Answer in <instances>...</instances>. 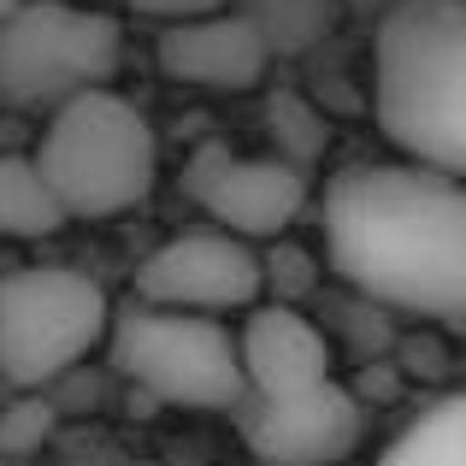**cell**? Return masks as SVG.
Here are the masks:
<instances>
[{"mask_svg": "<svg viewBox=\"0 0 466 466\" xmlns=\"http://www.w3.org/2000/svg\"><path fill=\"white\" fill-rule=\"evenodd\" d=\"M330 272L384 313H466V189L413 159L349 166L325 189Z\"/></svg>", "mask_w": 466, "mask_h": 466, "instance_id": "6da1fadb", "label": "cell"}, {"mask_svg": "<svg viewBox=\"0 0 466 466\" xmlns=\"http://www.w3.org/2000/svg\"><path fill=\"white\" fill-rule=\"evenodd\" d=\"M372 113L413 166H466V0H396L372 35Z\"/></svg>", "mask_w": 466, "mask_h": 466, "instance_id": "7a4b0ae2", "label": "cell"}, {"mask_svg": "<svg viewBox=\"0 0 466 466\" xmlns=\"http://www.w3.org/2000/svg\"><path fill=\"white\" fill-rule=\"evenodd\" d=\"M66 218H118L148 201L159 177V142L137 101L83 89L47 113L42 148L30 154Z\"/></svg>", "mask_w": 466, "mask_h": 466, "instance_id": "3957f363", "label": "cell"}, {"mask_svg": "<svg viewBox=\"0 0 466 466\" xmlns=\"http://www.w3.org/2000/svg\"><path fill=\"white\" fill-rule=\"evenodd\" d=\"M125 59L113 12L83 0H18L0 12V106L54 113L83 89H106Z\"/></svg>", "mask_w": 466, "mask_h": 466, "instance_id": "277c9868", "label": "cell"}, {"mask_svg": "<svg viewBox=\"0 0 466 466\" xmlns=\"http://www.w3.org/2000/svg\"><path fill=\"white\" fill-rule=\"evenodd\" d=\"M113 366L166 408H201V413H237L248 401L237 366V337L218 319L201 313H171L130 301L125 313L106 319Z\"/></svg>", "mask_w": 466, "mask_h": 466, "instance_id": "5b68a950", "label": "cell"}, {"mask_svg": "<svg viewBox=\"0 0 466 466\" xmlns=\"http://www.w3.org/2000/svg\"><path fill=\"white\" fill-rule=\"evenodd\" d=\"M113 301L89 272L18 266L0 272V378L12 390H47L106 337Z\"/></svg>", "mask_w": 466, "mask_h": 466, "instance_id": "8992f818", "label": "cell"}, {"mask_svg": "<svg viewBox=\"0 0 466 466\" xmlns=\"http://www.w3.org/2000/svg\"><path fill=\"white\" fill-rule=\"evenodd\" d=\"M183 195L213 218V230L237 242H278L308 207V171L284 166L272 154H237L225 142H207L183 166Z\"/></svg>", "mask_w": 466, "mask_h": 466, "instance_id": "52a82bcc", "label": "cell"}, {"mask_svg": "<svg viewBox=\"0 0 466 466\" xmlns=\"http://www.w3.org/2000/svg\"><path fill=\"white\" fill-rule=\"evenodd\" d=\"M242 443L260 466H337L354 455L366 431L360 396L337 378L284 396H248L242 401Z\"/></svg>", "mask_w": 466, "mask_h": 466, "instance_id": "ba28073f", "label": "cell"}, {"mask_svg": "<svg viewBox=\"0 0 466 466\" xmlns=\"http://www.w3.org/2000/svg\"><path fill=\"white\" fill-rule=\"evenodd\" d=\"M137 301L171 313H237L260 301V260L225 230H183L159 242L137 272Z\"/></svg>", "mask_w": 466, "mask_h": 466, "instance_id": "9c48e42d", "label": "cell"}, {"mask_svg": "<svg viewBox=\"0 0 466 466\" xmlns=\"http://www.w3.org/2000/svg\"><path fill=\"white\" fill-rule=\"evenodd\" d=\"M154 59L171 83H183V89H213V95H242L272 71V54H266L260 35L230 6L207 12V18L159 24Z\"/></svg>", "mask_w": 466, "mask_h": 466, "instance_id": "30bf717a", "label": "cell"}, {"mask_svg": "<svg viewBox=\"0 0 466 466\" xmlns=\"http://www.w3.org/2000/svg\"><path fill=\"white\" fill-rule=\"evenodd\" d=\"M237 366L248 396H284V390H308L330 378V342L301 308H278V301H254L237 330Z\"/></svg>", "mask_w": 466, "mask_h": 466, "instance_id": "8fae6325", "label": "cell"}, {"mask_svg": "<svg viewBox=\"0 0 466 466\" xmlns=\"http://www.w3.org/2000/svg\"><path fill=\"white\" fill-rule=\"evenodd\" d=\"M230 12L260 35L272 59H301L337 30L342 0H230Z\"/></svg>", "mask_w": 466, "mask_h": 466, "instance_id": "7c38bea8", "label": "cell"}, {"mask_svg": "<svg viewBox=\"0 0 466 466\" xmlns=\"http://www.w3.org/2000/svg\"><path fill=\"white\" fill-rule=\"evenodd\" d=\"M71 218L59 213L54 189L42 183L30 154H0V242H35L66 230Z\"/></svg>", "mask_w": 466, "mask_h": 466, "instance_id": "4fadbf2b", "label": "cell"}, {"mask_svg": "<svg viewBox=\"0 0 466 466\" xmlns=\"http://www.w3.org/2000/svg\"><path fill=\"white\" fill-rule=\"evenodd\" d=\"M378 466H466V401L437 396L420 420L396 431V443L384 449Z\"/></svg>", "mask_w": 466, "mask_h": 466, "instance_id": "5bb4252c", "label": "cell"}, {"mask_svg": "<svg viewBox=\"0 0 466 466\" xmlns=\"http://www.w3.org/2000/svg\"><path fill=\"white\" fill-rule=\"evenodd\" d=\"M266 130H272V159H284V166H296V171H308L330 142L325 113L296 89H278L272 101H266Z\"/></svg>", "mask_w": 466, "mask_h": 466, "instance_id": "9a60e30c", "label": "cell"}, {"mask_svg": "<svg viewBox=\"0 0 466 466\" xmlns=\"http://www.w3.org/2000/svg\"><path fill=\"white\" fill-rule=\"evenodd\" d=\"M260 260V296H272L278 308H301V296H313L319 289V266L308 248H296V242L278 237L266 254H254Z\"/></svg>", "mask_w": 466, "mask_h": 466, "instance_id": "2e32d148", "label": "cell"}, {"mask_svg": "<svg viewBox=\"0 0 466 466\" xmlns=\"http://www.w3.org/2000/svg\"><path fill=\"white\" fill-rule=\"evenodd\" d=\"M47 431H54V408H47V401H18V408L0 420V461H18V455H30V449H42Z\"/></svg>", "mask_w": 466, "mask_h": 466, "instance_id": "e0dca14e", "label": "cell"}, {"mask_svg": "<svg viewBox=\"0 0 466 466\" xmlns=\"http://www.w3.org/2000/svg\"><path fill=\"white\" fill-rule=\"evenodd\" d=\"M230 0H130V12L148 24H183V18H207V12H225Z\"/></svg>", "mask_w": 466, "mask_h": 466, "instance_id": "ac0fdd59", "label": "cell"}, {"mask_svg": "<svg viewBox=\"0 0 466 466\" xmlns=\"http://www.w3.org/2000/svg\"><path fill=\"white\" fill-rule=\"evenodd\" d=\"M6 6H18V0H0V12H6Z\"/></svg>", "mask_w": 466, "mask_h": 466, "instance_id": "d6986e66", "label": "cell"}, {"mask_svg": "<svg viewBox=\"0 0 466 466\" xmlns=\"http://www.w3.org/2000/svg\"><path fill=\"white\" fill-rule=\"evenodd\" d=\"M0 466H12V461H0Z\"/></svg>", "mask_w": 466, "mask_h": 466, "instance_id": "ffe728a7", "label": "cell"}]
</instances>
